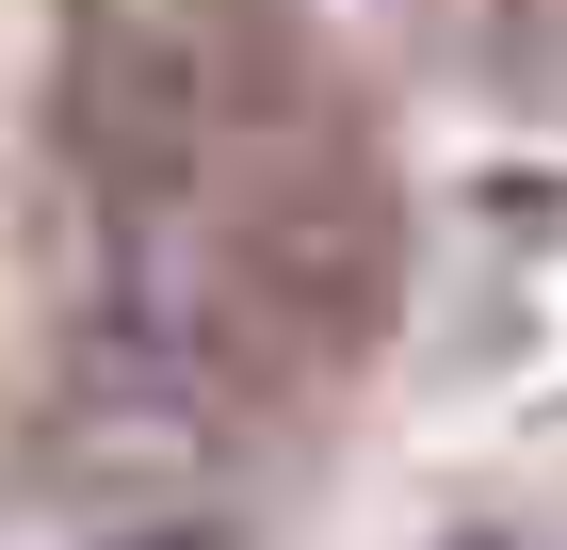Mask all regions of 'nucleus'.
Segmentation results:
<instances>
[{
    "instance_id": "1",
    "label": "nucleus",
    "mask_w": 567,
    "mask_h": 550,
    "mask_svg": "<svg viewBox=\"0 0 567 550\" xmlns=\"http://www.w3.org/2000/svg\"><path fill=\"white\" fill-rule=\"evenodd\" d=\"M82 163L131 195V227L178 195V163H195V129H212V82H195V49H178L163 0H97L82 17Z\"/></svg>"
},
{
    "instance_id": "2",
    "label": "nucleus",
    "mask_w": 567,
    "mask_h": 550,
    "mask_svg": "<svg viewBox=\"0 0 567 550\" xmlns=\"http://www.w3.org/2000/svg\"><path fill=\"white\" fill-rule=\"evenodd\" d=\"M437 550H535V535H437Z\"/></svg>"
}]
</instances>
